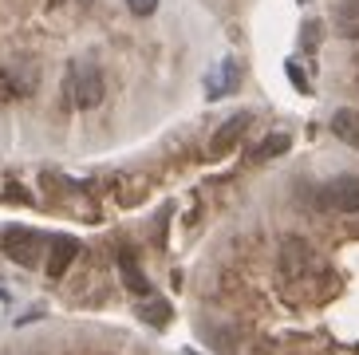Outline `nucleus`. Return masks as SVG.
Masks as SVG:
<instances>
[{
	"mask_svg": "<svg viewBox=\"0 0 359 355\" xmlns=\"http://www.w3.org/2000/svg\"><path fill=\"white\" fill-rule=\"evenodd\" d=\"M103 72H99L95 63H72L67 67V79H64V95H67V103L79 107V111H91V107L103 103Z\"/></svg>",
	"mask_w": 359,
	"mask_h": 355,
	"instance_id": "1",
	"label": "nucleus"
},
{
	"mask_svg": "<svg viewBox=\"0 0 359 355\" xmlns=\"http://www.w3.org/2000/svg\"><path fill=\"white\" fill-rule=\"evenodd\" d=\"M4 253H8L16 264H24V269H32L36 261H40L43 253V237L36 229H24V225H12L8 233H4Z\"/></svg>",
	"mask_w": 359,
	"mask_h": 355,
	"instance_id": "2",
	"label": "nucleus"
},
{
	"mask_svg": "<svg viewBox=\"0 0 359 355\" xmlns=\"http://www.w3.org/2000/svg\"><path fill=\"white\" fill-rule=\"evenodd\" d=\"M324 201L339 213H359V178L355 174H339L324 186Z\"/></svg>",
	"mask_w": 359,
	"mask_h": 355,
	"instance_id": "3",
	"label": "nucleus"
},
{
	"mask_svg": "<svg viewBox=\"0 0 359 355\" xmlns=\"http://www.w3.org/2000/svg\"><path fill=\"white\" fill-rule=\"evenodd\" d=\"M75 257H79V241L75 237H52L48 241V272H52V276H64Z\"/></svg>",
	"mask_w": 359,
	"mask_h": 355,
	"instance_id": "4",
	"label": "nucleus"
},
{
	"mask_svg": "<svg viewBox=\"0 0 359 355\" xmlns=\"http://www.w3.org/2000/svg\"><path fill=\"white\" fill-rule=\"evenodd\" d=\"M332 135L344 138L348 147H359V111H351V107L336 111V115H332Z\"/></svg>",
	"mask_w": 359,
	"mask_h": 355,
	"instance_id": "5",
	"label": "nucleus"
},
{
	"mask_svg": "<svg viewBox=\"0 0 359 355\" xmlns=\"http://www.w3.org/2000/svg\"><path fill=\"white\" fill-rule=\"evenodd\" d=\"M245 126H249V115H237V119H229V123L222 126V130H217V138H213V154H222V150H229V142H237V138H241V130Z\"/></svg>",
	"mask_w": 359,
	"mask_h": 355,
	"instance_id": "6",
	"label": "nucleus"
},
{
	"mask_svg": "<svg viewBox=\"0 0 359 355\" xmlns=\"http://www.w3.org/2000/svg\"><path fill=\"white\" fill-rule=\"evenodd\" d=\"M336 28L344 36H359V0H344L336 8Z\"/></svg>",
	"mask_w": 359,
	"mask_h": 355,
	"instance_id": "7",
	"label": "nucleus"
},
{
	"mask_svg": "<svg viewBox=\"0 0 359 355\" xmlns=\"http://www.w3.org/2000/svg\"><path fill=\"white\" fill-rule=\"evenodd\" d=\"M138 316H142V320H150V324H166V320H170V304L166 300H150V304H142V308H138Z\"/></svg>",
	"mask_w": 359,
	"mask_h": 355,
	"instance_id": "8",
	"label": "nucleus"
},
{
	"mask_svg": "<svg viewBox=\"0 0 359 355\" xmlns=\"http://www.w3.org/2000/svg\"><path fill=\"white\" fill-rule=\"evenodd\" d=\"M288 150V135H273V138H264L261 150H257V158H276V154H285Z\"/></svg>",
	"mask_w": 359,
	"mask_h": 355,
	"instance_id": "9",
	"label": "nucleus"
},
{
	"mask_svg": "<svg viewBox=\"0 0 359 355\" xmlns=\"http://www.w3.org/2000/svg\"><path fill=\"white\" fill-rule=\"evenodd\" d=\"M123 272H127V284L135 288V293H150V284H147V281H142V276L135 272V264H130V257H123Z\"/></svg>",
	"mask_w": 359,
	"mask_h": 355,
	"instance_id": "10",
	"label": "nucleus"
},
{
	"mask_svg": "<svg viewBox=\"0 0 359 355\" xmlns=\"http://www.w3.org/2000/svg\"><path fill=\"white\" fill-rule=\"evenodd\" d=\"M316 40H320V20H308L304 32H300V43H304V52H312V48H316Z\"/></svg>",
	"mask_w": 359,
	"mask_h": 355,
	"instance_id": "11",
	"label": "nucleus"
},
{
	"mask_svg": "<svg viewBox=\"0 0 359 355\" xmlns=\"http://www.w3.org/2000/svg\"><path fill=\"white\" fill-rule=\"evenodd\" d=\"M127 8L135 12V16H150V12L158 8V0H127Z\"/></svg>",
	"mask_w": 359,
	"mask_h": 355,
	"instance_id": "12",
	"label": "nucleus"
},
{
	"mask_svg": "<svg viewBox=\"0 0 359 355\" xmlns=\"http://www.w3.org/2000/svg\"><path fill=\"white\" fill-rule=\"evenodd\" d=\"M300 4H308V0H300Z\"/></svg>",
	"mask_w": 359,
	"mask_h": 355,
	"instance_id": "13",
	"label": "nucleus"
}]
</instances>
